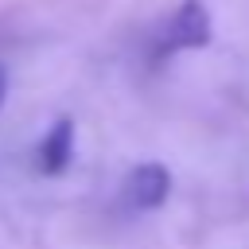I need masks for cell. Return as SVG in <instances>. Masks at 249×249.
<instances>
[{
	"mask_svg": "<svg viewBox=\"0 0 249 249\" xmlns=\"http://www.w3.org/2000/svg\"><path fill=\"white\" fill-rule=\"evenodd\" d=\"M210 35H214V27H210L206 4H202V0H183V4L167 16L163 31L156 35L152 58L163 62V58H171V54H179V51H198V47L210 43Z\"/></svg>",
	"mask_w": 249,
	"mask_h": 249,
	"instance_id": "obj_1",
	"label": "cell"
},
{
	"mask_svg": "<svg viewBox=\"0 0 249 249\" xmlns=\"http://www.w3.org/2000/svg\"><path fill=\"white\" fill-rule=\"evenodd\" d=\"M167 195H171V171L163 167V163H156V160H148V163H136L128 175H124V183H121V198H124V206L128 210H160L163 202H167Z\"/></svg>",
	"mask_w": 249,
	"mask_h": 249,
	"instance_id": "obj_2",
	"label": "cell"
},
{
	"mask_svg": "<svg viewBox=\"0 0 249 249\" xmlns=\"http://www.w3.org/2000/svg\"><path fill=\"white\" fill-rule=\"evenodd\" d=\"M70 156H74V121L70 117H58L43 140H39V152H35V167L43 175H62L70 167Z\"/></svg>",
	"mask_w": 249,
	"mask_h": 249,
	"instance_id": "obj_3",
	"label": "cell"
},
{
	"mask_svg": "<svg viewBox=\"0 0 249 249\" xmlns=\"http://www.w3.org/2000/svg\"><path fill=\"white\" fill-rule=\"evenodd\" d=\"M4 97H8V70L0 66V105H4Z\"/></svg>",
	"mask_w": 249,
	"mask_h": 249,
	"instance_id": "obj_4",
	"label": "cell"
}]
</instances>
